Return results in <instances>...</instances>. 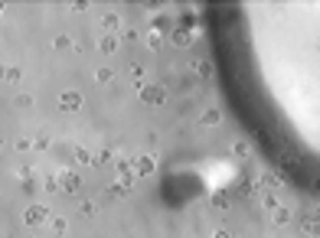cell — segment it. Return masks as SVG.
I'll use <instances>...</instances> for the list:
<instances>
[{
	"label": "cell",
	"mask_w": 320,
	"mask_h": 238,
	"mask_svg": "<svg viewBox=\"0 0 320 238\" xmlns=\"http://www.w3.org/2000/svg\"><path fill=\"white\" fill-rule=\"evenodd\" d=\"M98 49H101V52H108V55H111V52L118 49V39H115V36H101V39H98Z\"/></svg>",
	"instance_id": "obj_19"
},
{
	"label": "cell",
	"mask_w": 320,
	"mask_h": 238,
	"mask_svg": "<svg viewBox=\"0 0 320 238\" xmlns=\"http://www.w3.org/2000/svg\"><path fill=\"white\" fill-rule=\"evenodd\" d=\"M281 166H284V170H297V160H291V157H284V160H281Z\"/></svg>",
	"instance_id": "obj_33"
},
{
	"label": "cell",
	"mask_w": 320,
	"mask_h": 238,
	"mask_svg": "<svg viewBox=\"0 0 320 238\" xmlns=\"http://www.w3.org/2000/svg\"><path fill=\"white\" fill-rule=\"evenodd\" d=\"M199 121H203L206 128H216V124H222V111H219V108H206Z\"/></svg>",
	"instance_id": "obj_8"
},
{
	"label": "cell",
	"mask_w": 320,
	"mask_h": 238,
	"mask_svg": "<svg viewBox=\"0 0 320 238\" xmlns=\"http://www.w3.org/2000/svg\"><path fill=\"white\" fill-rule=\"evenodd\" d=\"M271 222H275V225H288L291 222V209L288 206H275L271 209Z\"/></svg>",
	"instance_id": "obj_7"
},
{
	"label": "cell",
	"mask_w": 320,
	"mask_h": 238,
	"mask_svg": "<svg viewBox=\"0 0 320 238\" xmlns=\"http://www.w3.org/2000/svg\"><path fill=\"white\" fill-rule=\"evenodd\" d=\"M17 104H20V108H30V104H33V95H20Z\"/></svg>",
	"instance_id": "obj_31"
},
{
	"label": "cell",
	"mask_w": 320,
	"mask_h": 238,
	"mask_svg": "<svg viewBox=\"0 0 320 238\" xmlns=\"http://www.w3.org/2000/svg\"><path fill=\"white\" fill-rule=\"evenodd\" d=\"M137 95H141V101L147 104V108H164L167 104V88L160 85V82H144V85L137 88Z\"/></svg>",
	"instance_id": "obj_1"
},
{
	"label": "cell",
	"mask_w": 320,
	"mask_h": 238,
	"mask_svg": "<svg viewBox=\"0 0 320 238\" xmlns=\"http://www.w3.org/2000/svg\"><path fill=\"white\" fill-rule=\"evenodd\" d=\"M124 196H131V193L124 190L121 183H111V186H108V193H105V199H124Z\"/></svg>",
	"instance_id": "obj_15"
},
{
	"label": "cell",
	"mask_w": 320,
	"mask_h": 238,
	"mask_svg": "<svg viewBox=\"0 0 320 238\" xmlns=\"http://www.w3.org/2000/svg\"><path fill=\"white\" fill-rule=\"evenodd\" d=\"M0 82H7V66H0Z\"/></svg>",
	"instance_id": "obj_35"
},
{
	"label": "cell",
	"mask_w": 320,
	"mask_h": 238,
	"mask_svg": "<svg viewBox=\"0 0 320 238\" xmlns=\"http://www.w3.org/2000/svg\"><path fill=\"white\" fill-rule=\"evenodd\" d=\"M144 39H147V46H150V49H160V46H164V33H157V30H150Z\"/></svg>",
	"instance_id": "obj_20"
},
{
	"label": "cell",
	"mask_w": 320,
	"mask_h": 238,
	"mask_svg": "<svg viewBox=\"0 0 320 238\" xmlns=\"http://www.w3.org/2000/svg\"><path fill=\"white\" fill-rule=\"evenodd\" d=\"M301 228H304V235H317V228H320L317 215H314V212H310V215H304V219H301Z\"/></svg>",
	"instance_id": "obj_14"
},
{
	"label": "cell",
	"mask_w": 320,
	"mask_h": 238,
	"mask_svg": "<svg viewBox=\"0 0 320 238\" xmlns=\"http://www.w3.org/2000/svg\"><path fill=\"white\" fill-rule=\"evenodd\" d=\"M131 170H134V176H150V173H157V160L150 153H141L131 160Z\"/></svg>",
	"instance_id": "obj_4"
},
{
	"label": "cell",
	"mask_w": 320,
	"mask_h": 238,
	"mask_svg": "<svg viewBox=\"0 0 320 238\" xmlns=\"http://www.w3.org/2000/svg\"><path fill=\"white\" fill-rule=\"evenodd\" d=\"M0 153H4V137H0Z\"/></svg>",
	"instance_id": "obj_36"
},
{
	"label": "cell",
	"mask_w": 320,
	"mask_h": 238,
	"mask_svg": "<svg viewBox=\"0 0 320 238\" xmlns=\"http://www.w3.org/2000/svg\"><path fill=\"white\" fill-rule=\"evenodd\" d=\"M0 13H4V4H0Z\"/></svg>",
	"instance_id": "obj_37"
},
{
	"label": "cell",
	"mask_w": 320,
	"mask_h": 238,
	"mask_svg": "<svg viewBox=\"0 0 320 238\" xmlns=\"http://www.w3.org/2000/svg\"><path fill=\"white\" fill-rule=\"evenodd\" d=\"M56 180H59V190H62V193H69V196H79V190H82V176H79L75 170H62Z\"/></svg>",
	"instance_id": "obj_3"
},
{
	"label": "cell",
	"mask_w": 320,
	"mask_h": 238,
	"mask_svg": "<svg viewBox=\"0 0 320 238\" xmlns=\"http://www.w3.org/2000/svg\"><path fill=\"white\" fill-rule=\"evenodd\" d=\"M49 228H52V238H62V235L69 232V222L62 219V215H52V219H49Z\"/></svg>",
	"instance_id": "obj_9"
},
{
	"label": "cell",
	"mask_w": 320,
	"mask_h": 238,
	"mask_svg": "<svg viewBox=\"0 0 320 238\" xmlns=\"http://www.w3.org/2000/svg\"><path fill=\"white\" fill-rule=\"evenodd\" d=\"M49 219H52V212L43 206V202H33V206H26V212H23L26 225H43V222H49Z\"/></svg>",
	"instance_id": "obj_2"
},
{
	"label": "cell",
	"mask_w": 320,
	"mask_h": 238,
	"mask_svg": "<svg viewBox=\"0 0 320 238\" xmlns=\"http://www.w3.org/2000/svg\"><path fill=\"white\" fill-rule=\"evenodd\" d=\"M46 147H49L46 137H36V141H33V150H46Z\"/></svg>",
	"instance_id": "obj_32"
},
{
	"label": "cell",
	"mask_w": 320,
	"mask_h": 238,
	"mask_svg": "<svg viewBox=\"0 0 320 238\" xmlns=\"http://www.w3.org/2000/svg\"><path fill=\"white\" fill-rule=\"evenodd\" d=\"M261 206H265V209H275V206H281V202H278L271 193H261Z\"/></svg>",
	"instance_id": "obj_26"
},
{
	"label": "cell",
	"mask_w": 320,
	"mask_h": 238,
	"mask_svg": "<svg viewBox=\"0 0 320 238\" xmlns=\"http://www.w3.org/2000/svg\"><path fill=\"white\" fill-rule=\"evenodd\" d=\"M43 190H46V193H56V190H59V180H56V176H46V180H43Z\"/></svg>",
	"instance_id": "obj_27"
},
{
	"label": "cell",
	"mask_w": 320,
	"mask_h": 238,
	"mask_svg": "<svg viewBox=\"0 0 320 238\" xmlns=\"http://www.w3.org/2000/svg\"><path fill=\"white\" fill-rule=\"evenodd\" d=\"M115 160V150L111 147H105V150H98V153H92V166H105V163H111Z\"/></svg>",
	"instance_id": "obj_11"
},
{
	"label": "cell",
	"mask_w": 320,
	"mask_h": 238,
	"mask_svg": "<svg viewBox=\"0 0 320 238\" xmlns=\"http://www.w3.org/2000/svg\"><path fill=\"white\" fill-rule=\"evenodd\" d=\"M52 49H56V52H69V49H75V46H72V39H69V36H56Z\"/></svg>",
	"instance_id": "obj_18"
},
{
	"label": "cell",
	"mask_w": 320,
	"mask_h": 238,
	"mask_svg": "<svg viewBox=\"0 0 320 238\" xmlns=\"http://www.w3.org/2000/svg\"><path fill=\"white\" fill-rule=\"evenodd\" d=\"M95 212H98L95 202H82V219H95Z\"/></svg>",
	"instance_id": "obj_25"
},
{
	"label": "cell",
	"mask_w": 320,
	"mask_h": 238,
	"mask_svg": "<svg viewBox=\"0 0 320 238\" xmlns=\"http://www.w3.org/2000/svg\"><path fill=\"white\" fill-rule=\"evenodd\" d=\"M95 82H98V85H108V82H115V72H111L108 66H101L98 72H95Z\"/></svg>",
	"instance_id": "obj_17"
},
{
	"label": "cell",
	"mask_w": 320,
	"mask_h": 238,
	"mask_svg": "<svg viewBox=\"0 0 320 238\" xmlns=\"http://www.w3.org/2000/svg\"><path fill=\"white\" fill-rule=\"evenodd\" d=\"M190 43H193V33H190V30H173V46L186 49Z\"/></svg>",
	"instance_id": "obj_13"
},
{
	"label": "cell",
	"mask_w": 320,
	"mask_h": 238,
	"mask_svg": "<svg viewBox=\"0 0 320 238\" xmlns=\"http://www.w3.org/2000/svg\"><path fill=\"white\" fill-rule=\"evenodd\" d=\"M212 238H232V235H229L226 228H216V232H212Z\"/></svg>",
	"instance_id": "obj_34"
},
{
	"label": "cell",
	"mask_w": 320,
	"mask_h": 238,
	"mask_svg": "<svg viewBox=\"0 0 320 238\" xmlns=\"http://www.w3.org/2000/svg\"><path fill=\"white\" fill-rule=\"evenodd\" d=\"M115 170H118V176H124V173H134V170H131V160H115Z\"/></svg>",
	"instance_id": "obj_24"
},
{
	"label": "cell",
	"mask_w": 320,
	"mask_h": 238,
	"mask_svg": "<svg viewBox=\"0 0 320 238\" xmlns=\"http://www.w3.org/2000/svg\"><path fill=\"white\" fill-rule=\"evenodd\" d=\"M17 150H20V153L33 150V141H30V137H20V141H17Z\"/></svg>",
	"instance_id": "obj_29"
},
{
	"label": "cell",
	"mask_w": 320,
	"mask_h": 238,
	"mask_svg": "<svg viewBox=\"0 0 320 238\" xmlns=\"http://www.w3.org/2000/svg\"><path fill=\"white\" fill-rule=\"evenodd\" d=\"M196 75H199V79H212V62L209 59H199L196 62Z\"/></svg>",
	"instance_id": "obj_16"
},
{
	"label": "cell",
	"mask_w": 320,
	"mask_h": 238,
	"mask_svg": "<svg viewBox=\"0 0 320 238\" xmlns=\"http://www.w3.org/2000/svg\"><path fill=\"white\" fill-rule=\"evenodd\" d=\"M7 82H10V85H17V82H23V72H20L17 66H10V69H7Z\"/></svg>",
	"instance_id": "obj_23"
},
{
	"label": "cell",
	"mask_w": 320,
	"mask_h": 238,
	"mask_svg": "<svg viewBox=\"0 0 320 238\" xmlns=\"http://www.w3.org/2000/svg\"><path fill=\"white\" fill-rule=\"evenodd\" d=\"M69 10H72V13H85L88 10V0H75V4H69Z\"/></svg>",
	"instance_id": "obj_28"
},
{
	"label": "cell",
	"mask_w": 320,
	"mask_h": 238,
	"mask_svg": "<svg viewBox=\"0 0 320 238\" xmlns=\"http://www.w3.org/2000/svg\"><path fill=\"white\" fill-rule=\"evenodd\" d=\"M131 75L137 79V88H141V85H144V82H141V79H144V69H141V66H131Z\"/></svg>",
	"instance_id": "obj_30"
},
{
	"label": "cell",
	"mask_w": 320,
	"mask_h": 238,
	"mask_svg": "<svg viewBox=\"0 0 320 238\" xmlns=\"http://www.w3.org/2000/svg\"><path fill=\"white\" fill-rule=\"evenodd\" d=\"M118 183L131 193V190H134V183H137V176H134V173H124V176H118Z\"/></svg>",
	"instance_id": "obj_22"
},
{
	"label": "cell",
	"mask_w": 320,
	"mask_h": 238,
	"mask_svg": "<svg viewBox=\"0 0 320 238\" xmlns=\"http://www.w3.org/2000/svg\"><path fill=\"white\" fill-rule=\"evenodd\" d=\"M98 26H101V30H105V36H115V33L121 30V17H118L115 10H108V13H101Z\"/></svg>",
	"instance_id": "obj_6"
},
{
	"label": "cell",
	"mask_w": 320,
	"mask_h": 238,
	"mask_svg": "<svg viewBox=\"0 0 320 238\" xmlns=\"http://www.w3.org/2000/svg\"><path fill=\"white\" fill-rule=\"evenodd\" d=\"M209 206L216 209V212H229V196L226 193H212L209 196Z\"/></svg>",
	"instance_id": "obj_10"
},
{
	"label": "cell",
	"mask_w": 320,
	"mask_h": 238,
	"mask_svg": "<svg viewBox=\"0 0 320 238\" xmlns=\"http://www.w3.org/2000/svg\"><path fill=\"white\" fill-rule=\"evenodd\" d=\"M82 104H85V98H82V92H75V88H69V92L59 95V108L62 111H79Z\"/></svg>",
	"instance_id": "obj_5"
},
{
	"label": "cell",
	"mask_w": 320,
	"mask_h": 238,
	"mask_svg": "<svg viewBox=\"0 0 320 238\" xmlns=\"http://www.w3.org/2000/svg\"><path fill=\"white\" fill-rule=\"evenodd\" d=\"M232 157L245 160V157H248V144H245V141H235V144H232Z\"/></svg>",
	"instance_id": "obj_21"
},
{
	"label": "cell",
	"mask_w": 320,
	"mask_h": 238,
	"mask_svg": "<svg viewBox=\"0 0 320 238\" xmlns=\"http://www.w3.org/2000/svg\"><path fill=\"white\" fill-rule=\"evenodd\" d=\"M72 160H79V166H92V150H88V147H75Z\"/></svg>",
	"instance_id": "obj_12"
}]
</instances>
